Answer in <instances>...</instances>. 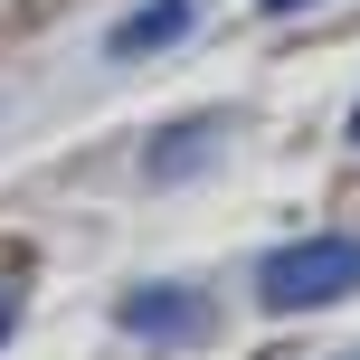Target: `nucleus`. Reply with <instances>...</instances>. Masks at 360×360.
I'll use <instances>...</instances> for the list:
<instances>
[{
    "mask_svg": "<svg viewBox=\"0 0 360 360\" xmlns=\"http://www.w3.org/2000/svg\"><path fill=\"white\" fill-rule=\"evenodd\" d=\"M256 294L275 313H313V304H342L360 294V237H304V247H275L256 266Z\"/></svg>",
    "mask_w": 360,
    "mask_h": 360,
    "instance_id": "obj_1",
    "label": "nucleus"
},
{
    "mask_svg": "<svg viewBox=\"0 0 360 360\" xmlns=\"http://www.w3.org/2000/svg\"><path fill=\"white\" fill-rule=\"evenodd\" d=\"M351 152H360V105H351Z\"/></svg>",
    "mask_w": 360,
    "mask_h": 360,
    "instance_id": "obj_6",
    "label": "nucleus"
},
{
    "mask_svg": "<svg viewBox=\"0 0 360 360\" xmlns=\"http://www.w3.org/2000/svg\"><path fill=\"white\" fill-rule=\"evenodd\" d=\"M190 19H199L190 0H152V10H133L124 29L105 38V48H114V57H152V48H180V38H190Z\"/></svg>",
    "mask_w": 360,
    "mask_h": 360,
    "instance_id": "obj_3",
    "label": "nucleus"
},
{
    "mask_svg": "<svg viewBox=\"0 0 360 360\" xmlns=\"http://www.w3.org/2000/svg\"><path fill=\"white\" fill-rule=\"evenodd\" d=\"M199 323H218V313H209V294H190V285H133L124 294V332H143V342H190Z\"/></svg>",
    "mask_w": 360,
    "mask_h": 360,
    "instance_id": "obj_2",
    "label": "nucleus"
},
{
    "mask_svg": "<svg viewBox=\"0 0 360 360\" xmlns=\"http://www.w3.org/2000/svg\"><path fill=\"white\" fill-rule=\"evenodd\" d=\"M218 133H228V124H180V133H162V143H152V171L180 180V162H190V152H218Z\"/></svg>",
    "mask_w": 360,
    "mask_h": 360,
    "instance_id": "obj_4",
    "label": "nucleus"
},
{
    "mask_svg": "<svg viewBox=\"0 0 360 360\" xmlns=\"http://www.w3.org/2000/svg\"><path fill=\"white\" fill-rule=\"evenodd\" d=\"M351 360H360V351H351Z\"/></svg>",
    "mask_w": 360,
    "mask_h": 360,
    "instance_id": "obj_8",
    "label": "nucleus"
},
{
    "mask_svg": "<svg viewBox=\"0 0 360 360\" xmlns=\"http://www.w3.org/2000/svg\"><path fill=\"white\" fill-rule=\"evenodd\" d=\"M266 10H275V19H285V10H304V0H266Z\"/></svg>",
    "mask_w": 360,
    "mask_h": 360,
    "instance_id": "obj_5",
    "label": "nucleus"
},
{
    "mask_svg": "<svg viewBox=\"0 0 360 360\" xmlns=\"http://www.w3.org/2000/svg\"><path fill=\"white\" fill-rule=\"evenodd\" d=\"M0 342H10V304H0Z\"/></svg>",
    "mask_w": 360,
    "mask_h": 360,
    "instance_id": "obj_7",
    "label": "nucleus"
}]
</instances>
